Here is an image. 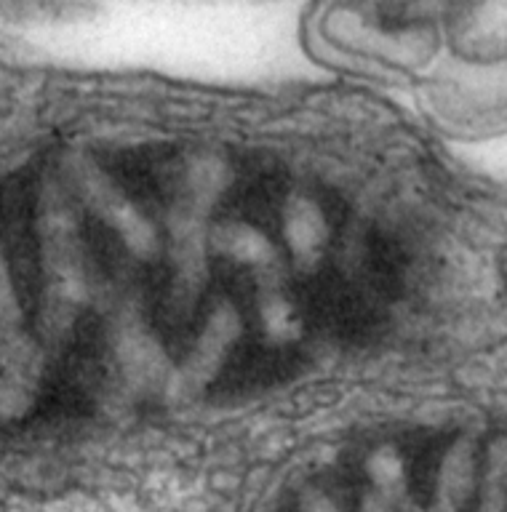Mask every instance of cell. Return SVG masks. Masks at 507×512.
Wrapping results in <instances>:
<instances>
[{"label":"cell","instance_id":"1","mask_svg":"<svg viewBox=\"0 0 507 512\" xmlns=\"http://www.w3.org/2000/svg\"><path fill=\"white\" fill-rule=\"evenodd\" d=\"M283 240L299 270H313L329 243V222L307 195H291L283 206Z\"/></svg>","mask_w":507,"mask_h":512},{"label":"cell","instance_id":"2","mask_svg":"<svg viewBox=\"0 0 507 512\" xmlns=\"http://www.w3.org/2000/svg\"><path fill=\"white\" fill-rule=\"evenodd\" d=\"M86 192H89L91 203L97 206V211L105 216V222L118 230L126 246L139 256H150L155 251V232L147 224V219L139 214L137 208L131 206L129 200L123 198L121 192H115L102 176H91L86 182Z\"/></svg>","mask_w":507,"mask_h":512},{"label":"cell","instance_id":"3","mask_svg":"<svg viewBox=\"0 0 507 512\" xmlns=\"http://www.w3.org/2000/svg\"><path fill=\"white\" fill-rule=\"evenodd\" d=\"M211 248L225 259H233L246 267H262L267 270L275 262L273 243L265 238V232L246 222H222L209 235Z\"/></svg>","mask_w":507,"mask_h":512},{"label":"cell","instance_id":"4","mask_svg":"<svg viewBox=\"0 0 507 512\" xmlns=\"http://www.w3.org/2000/svg\"><path fill=\"white\" fill-rule=\"evenodd\" d=\"M259 320H262V331L273 344L297 342L302 336V320H299L294 304L281 291H265L262 294Z\"/></svg>","mask_w":507,"mask_h":512},{"label":"cell","instance_id":"5","mask_svg":"<svg viewBox=\"0 0 507 512\" xmlns=\"http://www.w3.org/2000/svg\"><path fill=\"white\" fill-rule=\"evenodd\" d=\"M225 187V163L217 155H198L187 168V190L195 203H211Z\"/></svg>","mask_w":507,"mask_h":512},{"label":"cell","instance_id":"6","mask_svg":"<svg viewBox=\"0 0 507 512\" xmlns=\"http://www.w3.org/2000/svg\"><path fill=\"white\" fill-rule=\"evenodd\" d=\"M403 459L395 446H377L366 459V475L379 494L393 496L403 486Z\"/></svg>","mask_w":507,"mask_h":512},{"label":"cell","instance_id":"7","mask_svg":"<svg viewBox=\"0 0 507 512\" xmlns=\"http://www.w3.org/2000/svg\"><path fill=\"white\" fill-rule=\"evenodd\" d=\"M302 512H339L337 504L331 502L329 496L321 494V491H310L302 502Z\"/></svg>","mask_w":507,"mask_h":512},{"label":"cell","instance_id":"8","mask_svg":"<svg viewBox=\"0 0 507 512\" xmlns=\"http://www.w3.org/2000/svg\"><path fill=\"white\" fill-rule=\"evenodd\" d=\"M363 512H390V496L371 494L363 499Z\"/></svg>","mask_w":507,"mask_h":512}]
</instances>
